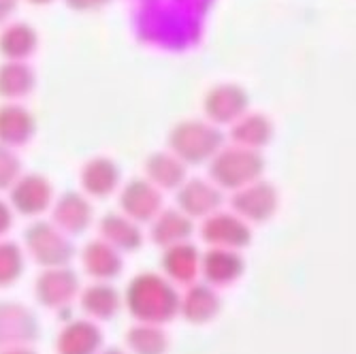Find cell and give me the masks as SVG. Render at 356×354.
<instances>
[{"instance_id":"1","label":"cell","mask_w":356,"mask_h":354,"mask_svg":"<svg viewBox=\"0 0 356 354\" xmlns=\"http://www.w3.org/2000/svg\"><path fill=\"white\" fill-rule=\"evenodd\" d=\"M137 35L163 49H186L201 37L213 0H131Z\"/></svg>"},{"instance_id":"2","label":"cell","mask_w":356,"mask_h":354,"mask_svg":"<svg viewBox=\"0 0 356 354\" xmlns=\"http://www.w3.org/2000/svg\"><path fill=\"white\" fill-rule=\"evenodd\" d=\"M265 169V160L252 147H229L220 152L209 165L211 179L220 188L239 190L248 184H252Z\"/></svg>"},{"instance_id":"3","label":"cell","mask_w":356,"mask_h":354,"mask_svg":"<svg viewBox=\"0 0 356 354\" xmlns=\"http://www.w3.org/2000/svg\"><path fill=\"white\" fill-rule=\"evenodd\" d=\"M222 141H224V135L218 128L199 120H194V122L188 120V122L177 124L169 137V143L175 156L190 165H201L207 158L216 156Z\"/></svg>"},{"instance_id":"4","label":"cell","mask_w":356,"mask_h":354,"mask_svg":"<svg viewBox=\"0 0 356 354\" xmlns=\"http://www.w3.org/2000/svg\"><path fill=\"white\" fill-rule=\"evenodd\" d=\"M248 107V94L235 86V83H224L216 86L205 96V113L216 124H226L241 118Z\"/></svg>"},{"instance_id":"5","label":"cell","mask_w":356,"mask_h":354,"mask_svg":"<svg viewBox=\"0 0 356 354\" xmlns=\"http://www.w3.org/2000/svg\"><path fill=\"white\" fill-rule=\"evenodd\" d=\"M277 205V192L267 182H256L239 188L233 197V207L250 220H267Z\"/></svg>"},{"instance_id":"6","label":"cell","mask_w":356,"mask_h":354,"mask_svg":"<svg viewBox=\"0 0 356 354\" xmlns=\"http://www.w3.org/2000/svg\"><path fill=\"white\" fill-rule=\"evenodd\" d=\"M11 201L26 216L41 214L51 201V186L41 175H24L11 190Z\"/></svg>"},{"instance_id":"7","label":"cell","mask_w":356,"mask_h":354,"mask_svg":"<svg viewBox=\"0 0 356 354\" xmlns=\"http://www.w3.org/2000/svg\"><path fill=\"white\" fill-rule=\"evenodd\" d=\"M122 209L133 216L135 220H149L152 216H156L160 211V205H163V197L154 184L145 182V179H133L122 192Z\"/></svg>"},{"instance_id":"8","label":"cell","mask_w":356,"mask_h":354,"mask_svg":"<svg viewBox=\"0 0 356 354\" xmlns=\"http://www.w3.org/2000/svg\"><path fill=\"white\" fill-rule=\"evenodd\" d=\"M35 135V118L19 105L0 107V143L26 145Z\"/></svg>"},{"instance_id":"9","label":"cell","mask_w":356,"mask_h":354,"mask_svg":"<svg viewBox=\"0 0 356 354\" xmlns=\"http://www.w3.org/2000/svg\"><path fill=\"white\" fill-rule=\"evenodd\" d=\"M177 203L179 207L190 216H205L222 203L220 190L205 179H192L177 192Z\"/></svg>"},{"instance_id":"10","label":"cell","mask_w":356,"mask_h":354,"mask_svg":"<svg viewBox=\"0 0 356 354\" xmlns=\"http://www.w3.org/2000/svg\"><path fill=\"white\" fill-rule=\"evenodd\" d=\"M28 243H30L32 252L39 256V261H43V263L67 261V256L71 254L69 243L45 222L35 224V227L28 231Z\"/></svg>"},{"instance_id":"11","label":"cell","mask_w":356,"mask_h":354,"mask_svg":"<svg viewBox=\"0 0 356 354\" xmlns=\"http://www.w3.org/2000/svg\"><path fill=\"white\" fill-rule=\"evenodd\" d=\"M120 182V171L109 158H92L81 171V186L94 197H107Z\"/></svg>"},{"instance_id":"12","label":"cell","mask_w":356,"mask_h":354,"mask_svg":"<svg viewBox=\"0 0 356 354\" xmlns=\"http://www.w3.org/2000/svg\"><path fill=\"white\" fill-rule=\"evenodd\" d=\"M145 171L149 179L163 190H175L186 177L184 163L173 154H152L145 160Z\"/></svg>"},{"instance_id":"13","label":"cell","mask_w":356,"mask_h":354,"mask_svg":"<svg viewBox=\"0 0 356 354\" xmlns=\"http://www.w3.org/2000/svg\"><path fill=\"white\" fill-rule=\"evenodd\" d=\"M203 237L213 243H229V246H243L250 239V231L243 222L229 214H218L209 218L203 227Z\"/></svg>"},{"instance_id":"14","label":"cell","mask_w":356,"mask_h":354,"mask_svg":"<svg viewBox=\"0 0 356 354\" xmlns=\"http://www.w3.org/2000/svg\"><path fill=\"white\" fill-rule=\"evenodd\" d=\"M231 135H233V139L239 145L258 150V147H263V145H267L271 141V137H273V124L263 113H252V115L241 118L233 126Z\"/></svg>"},{"instance_id":"15","label":"cell","mask_w":356,"mask_h":354,"mask_svg":"<svg viewBox=\"0 0 356 354\" xmlns=\"http://www.w3.org/2000/svg\"><path fill=\"white\" fill-rule=\"evenodd\" d=\"M35 88V73L22 60H11L0 67V96L5 99H22Z\"/></svg>"},{"instance_id":"16","label":"cell","mask_w":356,"mask_h":354,"mask_svg":"<svg viewBox=\"0 0 356 354\" xmlns=\"http://www.w3.org/2000/svg\"><path fill=\"white\" fill-rule=\"evenodd\" d=\"M54 216L62 229H67L71 233H79L88 227V222L92 218V209L81 195H77V192H67V195H62V199L58 201Z\"/></svg>"},{"instance_id":"17","label":"cell","mask_w":356,"mask_h":354,"mask_svg":"<svg viewBox=\"0 0 356 354\" xmlns=\"http://www.w3.org/2000/svg\"><path fill=\"white\" fill-rule=\"evenodd\" d=\"M37 47V32L28 24H11L0 35V51L9 60H24Z\"/></svg>"},{"instance_id":"18","label":"cell","mask_w":356,"mask_h":354,"mask_svg":"<svg viewBox=\"0 0 356 354\" xmlns=\"http://www.w3.org/2000/svg\"><path fill=\"white\" fill-rule=\"evenodd\" d=\"M190 233V222L175 209H167L154 227V237L158 243H173Z\"/></svg>"},{"instance_id":"19","label":"cell","mask_w":356,"mask_h":354,"mask_svg":"<svg viewBox=\"0 0 356 354\" xmlns=\"http://www.w3.org/2000/svg\"><path fill=\"white\" fill-rule=\"evenodd\" d=\"M103 233L122 248H137L139 246V231L135 224L118 214H109L103 218Z\"/></svg>"},{"instance_id":"20","label":"cell","mask_w":356,"mask_h":354,"mask_svg":"<svg viewBox=\"0 0 356 354\" xmlns=\"http://www.w3.org/2000/svg\"><path fill=\"white\" fill-rule=\"evenodd\" d=\"M86 265L90 271L94 273H103V275H111L118 271V256L103 243H92L86 250Z\"/></svg>"},{"instance_id":"21","label":"cell","mask_w":356,"mask_h":354,"mask_svg":"<svg viewBox=\"0 0 356 354\" xmlns=\"http://www.w3.org/2000/svg\"><path fill=\"white\" fill-rule=\"evenodd\" d=\"M207 275L218 280V282H226L229 277H235L241 263L237 261V256L229 254V252H213L207 256Z\"/></svg>"},{"instance_id":"22","label":"cell","mask_w":356,"mask_h":354,"mask_svg":"<svg viewBox=\"0 0 356 354\" xmlns=\"http://www.w3.org/2000/svg\"><path fill=\"white\" fill-rule=\"evenodd\" d=\"M167 265H169V269L175 273V277L179 275V277H188L192 271H194V267H197V252H194L192 248H188V246H179V248H175L169 256H167Z\"/></svg>"},{"instance_id":"23","label":"cell","mask_w":356,"mask_h":354,"mask_svg":"<svg viewBox=\"0 0 356 354\" xmlns=\"http://www.w3.org/2000/svg\"><path fill=\"white\" fill-rule=\"evenodd\" d=\"M17 177H19V158L7 145H0V190L9 188Z\"/></svg>"},{"instance_id":"24","label":"cell","mask_w":356,"mask_h":354,"mask_svg":"<svg viewBox=\"0 0 356 354\" xmlns=\"http://www.w3.org/2000/svg\"><path fill=\"white\" fill-rule=\"evenodd\" d=\"M19 269V252L15 246H0V282L13 280Z\"/></svg>"},{"instance_id":"25","label":"cell","mask_w":356,"mask_h":354,"mask_svg":"<svg viewBox=\"0 0 356 354\" xmlns=\"http://www.w3.org/2000/svg\"><path fill=\"white\" fill-rule=\"evenodd\" d=\"M109 3V0H67V5L77 11H92V9H101Z\"/></svg>"},{"instance_id":"26","label":"cell","mask_w":356,"mask_h":354,"mask_svg":"<svg viewBox=\"0 0 356 354\" xmlns=\"http://www.w3.org/2000/svg\"><path fill=\"white\" fill-rule=\"evenodd\" d=\"M15 7H17V0H0V22H5L7 17H11Z\"/></svg>"},{"instance_id":"27","label":"cell","mask_w":356,"mask_h":354,"mask_svg":"<svg viewBox=\"0 0 356 354\" xmlns=\"http://www.w3.org/2000/svg\"><path fill=\"white\" fill-rule=\"evenodd\" d=\"M11 227V214H9V207L0 201V233H5L7 229Z\"/></svg>"},{"instance_id":"28","label":"cell","mask_w":356,"mask_h":354,"mask_svg":"<svg viewBox=\"0 0 356 354\" xmlns=\"http://www.w3.org/2000/svg\"><path fill=\"white\" fill-rule=\"evenodd\" d=\"M30 3H32V5H49L51 0H30Z\"/></svg>"}]
</instances>
